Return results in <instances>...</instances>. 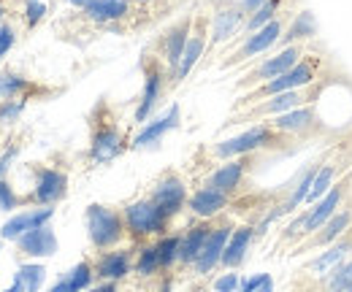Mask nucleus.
Wrapping results in <instances>:
<instances>
[{"mask_svg":"<svg viewBox=\"0 0 352 292\" xmlns=\"http://www.w3.org/2000/svg\"><path fill=\"white\" fill-rule=\"evenodd\" d=\"M131 149V138L120 122L117 111L100 100L89 114V149L87 160L92 166H109Z\"/></svg>","mask_w":352,"mask_h":292,"instance_id":"nucleus-1","label":"nucleus"},{"mask_svg":"<svg viewBox=\"0 0 352 292\" xmlns=\"http://www.w3.org/2000/svg\"><path fill=\"white\" fill-rule=\"evenodd\" d=\"M322 79H328V74H325V57H322V54H314V52H307V54L301 57V63L293 65L287 74H282V76H276V79H271V82H265V84H261V87H255V89H250V92H244V95L236 100L233 114H239V111H244V109L261 103L265 98H274V95H282V92H293V89H304L309 84H317V82H322Z\"/></svg>","mask_w":352,"mask_h":292,"instance_id":"nucleus-2","label":"nucleus"},{"mask_svg":"<svg viewBox=\"0 0 352 292\" xmlns=\"http://www.w3.org/2000/svg\"><path fill=\"white\" fill-rule=\"evenodd\" d=\"M293 144H296V138L274 130L268 122H255L244 133L214 144L212 157L225 163V160H233V157H247V155H261V152H287Z\"/></svg>","mask_w":352,"mask_h":292,"instance_id":"nucleus-3","label":"nucleus"},{"mask_svg":"<svg viewBox=\"0 0 352 292\" xmlns=\"http://www.w3.org/2000/svg\"><path fill=\"white\" fill-rule=\"evenodd\" d=\"M331 79H322L317 84H309L304 89H293V92H282V95H274V98H265L261 103L239 111V114H230V120L225 125H247V122H265V120H274V117H282L287 111H296L301 106H314L325 87H328Z\"/></svg>","mask_w":352,"mask_h":292,"instance_id":"nucleus-4","label":"nucleus"},{"mask_svg":"<svg viewBox=\"0 0 352 292\" xmlns=\"http://www.w3.org/2000/svg\"><path fill=\"white\" fill-rule=\"evenodd\" d=\"M141 14H152V11L135 5L133 0H89L85 8H79L76 19L87 22L98 30L128 33L133 27L146 25V19H141Z\"/></svg>","mask_w":352,"mask_h":292,"instance_id":"nucleus-5","label":"nucleus"},{"mask_svg":"<svg viewBox=\"0 0 352 292\" xmlns=\"http://www.w3.org/2000/svg\"><path fill=\"white\" fill-rule=\"evenodd\" d=\"M122 216H125V230H128V238H131L133 247L157 241L160 236L171 233V219L160 211V206L149 195L125 203L122 206Z\"/></svg>","mask_w":352,"mask_h":292,"instance_id":"nucleus-6","label":"nucleus"},{"mask_svg":"<svg viewBox=\"0 0 352 292\" xmlns=\"http://www.w3.org/2000/svg\"><path fill=\"white\" fill-rule=\"evenodd\" d=\"M141 74H144V89H141V98H138V106L133 111V122L135 125H146L155 114V109L160 106V100L168 95L171 89V76H168V68L163 65V60L157 54H152L149 49L144 52L141 57Z\"/></svg>","mask_w":352,"mask_h":292,"instance_id":"nucleus-7","label":"nucleus"},{"mask_svg":"<svg viewBox=\"0 0 352 292\" xmlns=\"http://www.w3.org/2000/svg\"><path fill=\"white\" fill-rule=\"evenodd\" d=\"M85 225H87V238L95 251L117 249L128 238L125 216H122V209H117V206H106V203L87 206Z\"/></svg>","mask_w":352,"mask_h":292,"instance_id":"nucleus-8","label":"nucleus"},{"mask_svg":"<svg viewBox=\"0 0 352 292\" xmlns=\"http://www.w3.org/2000/svg\"><path fill=\"white\" fill-rule=\"evenodd\" d=\"M287 22H290L287 14H279L274 22H268V25L261 27V30H255V33H250V36H239L241 43L236 46V52H233L228 60H222V68H239V65H247V63L258 60L261 54H265L268 49L279 46L282 36H285Z\"/></svg>","mask_w":352,"mask_h":292,"instance_id":"nucleus-9","label":"nucleus"},{"mask_svg":"<svg viewBox=\"0 0 352 292\" xmlns=\"http://www.w3.org/2000/svg\"><path fill=\"white\" fill-rule=\"evenodd\" d=\"M307 52L309 49L307 46H301V43L287 46V49H276V54L263 57L258 65H252V68L236 82V89L250 92V89H255V87H261V84L271 82V79H276V76H282V74H287L293 65L301 63V57H304Z\"/></svg>","mask_w":352,"mask_h":292,"instance_id":"nucleus-10","label":"nucleus"},{"mask_svg":"<svg viewBox=\"0 0 352 292\" xmlns=\"http://www.w3.org/2000/svg\"><path fill=\"white\" fill-rule=\"evenodd\" d=\"M33 190L28 192V201L33 206H57L68 195V173L57 166H33Z\"/></svg>","mask_w":352,"mask_h":292,"instance_id":"nucleus-11","label":"nucleus"},{"mask_svg":"<svg viewBox=\"0 0 352 292\" xmlns=\"http://www.w3.org/2000/svg\"><path fill=\"white\" fill-rule=\"evenodd\" d=\"M192 22H195V14H187L182 19H176L174 25H168L155 43L149 46L152 54H157L163 60V65L168 68V76H174V71L179 68V60L184 54V46L190 41V33H192Z\"/></svg>","mask_w":352,"mask_h":292,"instance_id":"nucleus-12","label":"nucleus"},{"mask_svg":"<svg viewBox=\"0 0 352 292\" xmlns=\"http://www.w3.org/2000/svg\"><path fill=\"white\" fill-rule=\"evenodd\" d=\"M244 22H247V11L241 8V3L217 0L212 19H209V52H214L225 43H230L236 36H241Z\"/></svg>","mask_w":352,"mask_h":292,"instance_id":"nucleus-13","label":"nucleus"},{"mask_svg":"<svg viewBox=\"0 0 352 292\" xmlns=\"http://www.w3.org/2000/svg\"><path fill=\"white\" fill-rule=\"evenodd\" d=\"M352 195V168L314 203V206H309L307 209V222H304V241H307L309 236H314L336 211L344 206V201Z\"/></svg>","mask_w":352,"mask_h":292,"instance_id":"nucleus-14","label":"nucleus"},{"mask_svg":"<svg viewBox=\"0 0 352 292\" xmlns=\"http://www.w3.org/2000/svg\"><path fill=\"white\" fill-rule=\"evenodd\" d=\"M149 198L160 206V211L174 222L182 211L187 209V201H190V187L187 181L176 173V170H166L149 190Z\"/></svg>","mask_w":352,"mask_h":292,"instance_id":"nucleus-15","label":"nucleus"},{"mask_svg":"<svg viewBox=\"0 0 352 292\" xmlns=\"http://www.w3.org/2000/svg\"><path fill=\"white\" fill-rule=\"evenodd\" d=\"M258 160V155H247V157H233V160H225L220 166L214 168L201 187H212L217 192H225L230 198H236L241 190H244V181H247V173L252 163Z\"/></svg>","mask_w":352,"mask_h":292,"instance_id":"nucleus-16","label":"nucleus"},{"mask_svg":"<svg viewBox=\"0 0 352 292\" xmlns=\"http://www.w3.org/2000/svg\"><path fill=\"white\" fill-rule=\"evenodd\" d=\"M206 52H209V16H206V14H195L190 41L184 46V54H182V60H179V68H176L174 76H171V89L179 87V84L195 71V65L206 57Z\"/></svg>","mask_w":352,"mask_h":292,"instance_id":"nucleus-17","label":"nucleus"},{"mask_svg":"<svg viewBox=\"0 0 352 292\" xmlns=\"http://www.w3.org/2000/svg\"><path fill=\"white\" fill-rule=\"evenodd\" d=\"M352 230V195L344 201V206L336 211L314 236H309L307 241H301L296 247V254H307V251H322L331 244H336L339 238H344Z\"/></svg>","mask_w":352,"mask_h":292,"instance_id":"nucleus-18","label":"nucleus"},{"mask_svg":"<svg viewBox=\"0 0 352 292\" xmlns=\"http://www.w3.org/2000/svg\"><path fill=\"white\" fill-rule=\"evenodd\" d=\"M233 230H236V222H233V219H228L225 214L214 219L212 236H209L206 247H204V251H201V257H198V260H195V265H192V273H195V276H209V273L220 265L222 251H225V247H228V241H230Z\"/></svg>","mask_w":352,"mask_h":292,"instance_id":"nucleus-19","label":"nucleus"},{"mask_svg":"<svg viewBox=\"0 0 352 292\" xmlns=\"http://www.w3.org/2000/svg\"><path fill=\"white\" fill-rule=\"evenodd\" d=\"M268 125L296 141H304V138H311L317 133H322V125H320V114H317V106H301L296 111H287L282 117H274V120H265Z\"/></svg>","mask_w":352,"mask_h":292,"instance_id":"nucleus-20","label":"nucleus"},{"mask_svg":"<svg viewBox=\"0 0 352 292\" xmlns=\"http://www.w3.org/2000/svg\"><path fill=\"white\" fill-rule=\"evenodd\" d=\"M133 260H135V247H117L109 251H95L92 268L98 282H122L133 273Z\"/></svg>","mask_w":352,"mask_h":292,"instance_id":"nucleus-21","label":"nucleus"},{"mask_svg":"<svg viewBox=\"0 0 352 292\" xmlns=\"http://www.w3.org/2000/svg\"><path fill=\"white\" fill-rule=\"evenodd\" d=\"M352 257V230L344 236V238H339L336 244H331L328 249H322L317 257H311L304 262V268H301V276H307L311 282H317V279H322L325 273H331L336 265H342L344 260H350Z\"/></svg>","mask_w":352,"mask_h":292,"instance_id":"nucleus-22","label":"nucleus"},{"mask_svg":"<svg viewBox=\"0 0 352 292\" xmlns=\"http://www.w3.org/2000/svg\"><path fill=\"white\" fill-rule=\"evenodd\" d=\"M179 122H182V109H179V103H171L166 114H160V117L149 120L146 125L133 135L131 149H152V146H157V144H160L171 130L179 127Z\"/></svg>","mask_w":352,"mask_h":292,"instance_id":"nucleus-23","label":"nucleus"},{"mask_svg":"<svg viewBox=\"0 0 352 292\" xmlns=\"http://www.w3.org/2000/svg\"><path fill=\"white\" fill-rule=\"evenodd\" d=\"M52 216H54V206H33V209L19 211L8 216V222L0 227V241H19L25 233L49 225Z\"/></svg>","mask_w":352,"mask_h":292,"instance_id":"nucleus-24","label":"nucleus"},{"mask_svg":"<svg viewBox=\"0 0 352 292\" xmlns=\"http://www.w3.org/2000/svg\"><path fill=\"white\" fill-rule=\"evenodd\" d=\"M212 227H214V219H195L182 233V244H179V265L182 268L195 265V260L201 257V251H204L209 236H212Z\"/></svg>","mask_w":352,"mask_h":292,"instance_id":"nucleus-25","label":"nucleus"},{"mask_svg":"<svg viewBox=\"0 0 352 292\" xmlns=\"http://www.w3.org/2000/svg\"><path fill=\"white\" fill-rule=\"evenodd\" d=\"M44 95H49V89L36 84L30 76H25L14 68L0 71V100H16V98L33 100V98H44Z\"/></svg>","mask_w":352,"mask_h":292,"instance_id":"nucleus-26","label":"nucleus"},{"mask_svg":"<svg viewBox=\"0 0 352 292\" xmlns=\"http://www.w3.org/2000/svg\"><path fill=\"white\" fill-rule=\"evenodd\" d=\"M230 195L217 192L212 187H198L195 192H190V201H187V209L195 219H217L225 214V209L230 206Z\"/></svg>","mask_w":352,"mask_h":292,"instance_id":"nucleus-27","label":"nucleus"},{"mask_svg":"<svg viewBox=\"0 0 352 292\" xmlns=\"http://www.w3.org/2000/svg\"><path fill=\"white\" fill-rule=\"evenodd\" d=\"M14 244H16V254L19 257H30V260H36V257H52V254H57V247H60L57 244V236H54V230L49 225L25 233Z\"/></svg>","mask_w":352,"mask_h":292,"instance_id":"nucleus-28","label":"nucleus"},{"mask_svg":"<svg viewBox=\"0 0 352 292\" xmlns=\"http://www.w3.org/2000/svg\"><path fill=\"white\" fill-rule=\"evenodd\" d=\"M255 238H258L255 225H236V230H233L228 247H225V251H222V262H220L222 268L236 271V268L247 260V251H250V247L255 244Z\"/></svg>","mask_w":352,"mask_h":292,"instance_id":"nucleus-29","label":"nucleus"},{"mask_svg":"<svg viewBox=\"0 0 352 292\" xmlns=\"http://www.w3.org/2000/svg\"><path fill=\"white\" fill-rule=\"evenodd\" d=\"M314 38H317V19H314V14H311L309 8H304V11L293 14V19L287 22L285 36H282V41H279V49L296 46V43L307 46V43L314 41Z\"/></svg>","mask_w":352,"mask_h":292,"instance_id":"nucleus-30","label":"nucleus"},{"mask_svg":"<svg viewBox=\"0 0 352 292\" xmlns=\"http://www.w3.org/2000/svg\"><path fill=\"white\" fill-rule=\"evenodd\" d=\"M352 287V257L344 260L342 265H336L331 273H325L322 279L311 282L309 292H344Z\"/></svg>","mask_w":352,"mask_h":292,"instance_id":"nucleus-31","label":"nucleus"},{"mask_svg":"<svg viewBox=\"0 0 352 292\" xmlns=\"http://www.w3.org/2000/svg\"><path fill=\"white\" fill-rule=\"evenodd\" d=\"M160 257H157V247L155 241L135 247V260H133V273H138L141 279H152L155 273H160Z\"/></svg>","mask_w":352,"mask_h":292,"instance_id":"nucleus-32","label":"nucleus"},{"mask_svg":"<svg viewBox=\"0 0 352 292\" xmlns=\"http://www.w3.org/2000/svg\"><path fill=\"white\" fill-rule=\"evenodd\" d=\"M179 244H182V233H166L155 241L163 271H171L174 265H179Z\"/></svg>","mask_w":352,"mask_h":292,"instance_id":"nucleus-33","label":"nucleus"},{"mask_svg":"<svg viewBox=\"0 0 352 292\" xmlns=\"http://www.w3.org/2000/svg\"><path fill=\"white\" fill-rule=\"evenodd\" d=\"M16 276L22 279L25 292H38L46 279V268L41 262H22L19 271H16Z\"/></svg>","mask_w":352,"mask_h":292,"instance_id":"nucleus-34","label":"nucleus"},{"mask_svg":"<svg viewBox=\"0 0 352 292\" xmlns=\"http://www.w3.org/2000/svg\"><path fill=\"white\" fill-rule=\"evenodd\" d=\"M68 279H71V284L76 287V290H89L92 287V282H95V268H92V260H82V262H76L68 273H65Z\"/></svg>","mask_w":352,"mask_h":292,"instance_id":"nucleus-35","label":"nucleus"},{"mask_svg":"<svg viewBox=\"0 0 352 292\" xmlns=\"http://www.w3.org/2000/svg\"><path fill=\"white\" fill-rule=\"evenodd\" d=\"M25 109H28V100H22V98H16V100H0V127H14L22 120Z\"/></svg>","mask_w":352,"mask_h":292,"instance_id":"nucleus-36","label":"nucleus"},{"mask_svg":"<svg viewBox=\"0 0 352 292\" xmlns=\"http://www.w3.org/2000/svg\"><path fill=\"white\" fill-rule=\"evenodd\" d=\"M19 206H30L28 195H16V190L8 184V179H0V211H14Z\"/></svg>","mask_w":352,"mask_h":292,"instance_id":"nucleus-37","label":"nucleus"},{"mask_svg":"<svg viewBox=\"0 0 352 292\" xmlns=\"http://www.w3.org/2000/svg\"><path fill=\"white\" fill-rule=\"evenodd\" d=\"M46 16V3L44 0H25L22 5V19H25V30H33L44 22Z\"/></svg>","mask_w":352,"mask_h":292,"instance_id":"nucleus-38","label":"nucleus"},{"mask_svg":"<svg viewBox=\"0 0 352 292\" xmlns=\"http://www.w3.org/2000/svg\"><path fill=\"white\" fill-rule=\"evenodd\" d=\"M14 43H16V27L11 22H3L0 25V60L14 49Z\"/></svg>","mask_w":352,"mask_h":292,"instance_id":"nucleus-39","label":"nucleus"},{"mask_svg":"<svg viewBox=\"0 0 352 292\" xmlns=\"http://www.w3.org/2000/svg\"><path fill=\"white\" fill-rule=\"evenodd\" d=\"M19 149H22V144H19V141H11V144H8V149L0 155V179H6V176H8V170L14 168V160H16Z\"/></svg>","mask_w":352,"mask_h":292,"instance_id":"nucleus-40","label":"nucleus"},{"mask_svg":"<svg viewBox=\"0 0 352 292\" xmlns=\"http://www.w3.org/2000/svg\"><path fill=\"white\" fill-rule=\"evenodd\" d=\"M239 284H241V279H239V273H233V271H228V273H222L220 279H214V292H236L239 290Z\"/></svg>","mask_w":352,"mask_h":292,"instance_id":"nucleus-41","label":"nucleus"},{"mask_svg":"<svg viewBox=\"0 0 352 292\" xmlns=\"http://www.w3.org/2000/svg\"><path fill=\"white\" fill-rule=\"evenodd\" d=\"M265 279H268V273H255V276H250V279H241V284H239L236 292H258Z\"/></svg>","mask_w":352,"mask_h":292,"instance_id":"nucleus-42","label":"nucleus"},{"mask_svg":"<svg viewBox=\"0 0 352 292\" xmlns=\"http://www.w3.org/2000/svg\"><path fill=\"white\" fill-rule=\"evenodd\" d=\"M49 292H79V290L71 284V279H68V276H63V279H57V282L52 284V290Z\"/></svg>","mask_w":352,"mask_h":292,"instance_id":"nucleus-43","label":"nucleus"},{"mask_svg":"<svg viewBox=\"0 0 352 292\" xmlns=\"http://www.w3.org/2000/svg\"><path fill=\"white\" fill-rule=\"evenodd\" d=\"M135 5H141V8H146V11H155V8H163V5H168V0H133Z\"/></svg>","mask_w":352,"mask_h":292,"instance_id":"nucleus-44","label":"nucleus"},{"mask_svg":"<svg viewBox=\"0 0 352 292\" xmlns=\"http://www.w3.org/2000/svg\"><path fill=\"white\" fill-rule=\"evenodd\" d=\"M87 292H120V290H117V282H100V284L89 287Z\"/></svg>","mask_w":352,"mask_h":292,"instance_id":"nucleus-45","label":"nucleus"},{"mask_svg":"<svg viewBox=\"0 0 352 292\" xmlns=\"http://www.w3.org/2000/svg\"><path fill=\"white\" fill-rule=\"evenodd\" d=\"M263 3L265 0H241V8H244V11H247V16H250V14H252V11H258Z\"/></svg>","mask_w":352,"mask_h":292,"instance_id":"nucleus-46","label":"nucleus"},{"mask_svg":"<svg viewBox=\"0 0 352 292\" xmlns=\"http://www.w3.org/2000/svg\"><path fill=\"white\" fill-rule=\"evenodd\" d=\"M3 292H25V284H22V279H19V276H14V284Z\"/></svg>","mask_w":352,"mask_h":292,"instance_id":"nucleus-47","label":"nucleus"},{"mask_svg":"<svg viewBox=\"0 0 352 292\" xmlns=\"http://www.w3.org/2000/svg\"><path fill=\"white\" fill-rule=\"evenodd\" d=\"M258 292H274V279L268 276V279H265L263 284H261V290H258Z\"/></svg>","mask_w":352,"mask_h":292,"instance_id":"nucleus-48","label":"nucleus"},{"mask_svg":"<svg viewBox=\"0 0 352 292\" xmlns=\"http://www.w3.org/2000/svg\"><path fill=\"white\" fill-rule=\"evenodd\" d=\"M65 3H71V5H76V8H85L89 0H65Z\"/></svg>","mask_w":352,"mask_h":292,"instance_id":"nucleus-49","label":"nucleus"},{"mask_svg":"<svg viewBox=\"0 0 352 292\" xmlns=\"http://www.w3.org/2000/svg\"><path fill=\"white\" fill-rule=\"evenodd\" d=\"M157 292H174L171 290V282H168V279H166V282H163V284H160V290Z\"/></svg>","mask_w":352,"mask_h":292,"instance_id":"nucleus-50","label":"nucleus"},{"mask_svg":"<svg viewBox=\"0 0 352 292\" xmlns=\"http://www.w3.org/2000/svg\"><path fill=\"white\" fill-rule=\"evenodd\" d=\"M6 11H8L6 3H0V25H3V19H6Z\"/></svg>","mask_w":352,"mask_h":292,"instance_id":"nucleus-51","label":"nucleus"},{"mask_svg":"<svg viewBox=\"0 0 352 292\" xmlns=\"http://www.w3.org/2000/svg\"><path fill=\"white\" fill-rule=\"evenodd\" d=\"M0 249H3V241H0Z\"/></svg>","mask_w":352,"mask_h":292,"instance_id":"nucleus-52","label":"nucleus"},{"mask_svg":"<svg viewBox=\"0 0 352 292\" xmlns=\"http://www.w3.org/2000/svg\"><path fill=\"white\" fill-rule=\"evenodd\" d=\"M344 292H352V287H350V290H344Z\"/></svg>","mask_w":352,"mask_h":292,"instance_id":"nucleus-53","label":"nucleus"}]
</instances>
